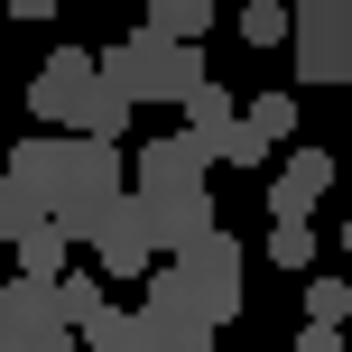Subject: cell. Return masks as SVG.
<instances>
[{"label":"cell","mask_w":352,"mask_h":352,"mask_svg":"<svg viewBox=\"0 0 352 352\" xmlns=\"http://www.w3.org/2000/svg\"><path fill=\"white\" fill-rule=\"evenodd\" d=\"M10 176H28L56 204L65 241H93V250H102L111 213L130 204L121 195V148H102V140H28V148H10Z\"/></svg>","instance_id":"cell-1"},{"label":"cell","mask_w":352,"mask_h":352,"mask_svg":"<svg viewBox=\"0 0 352 352\" xmlns=\"http://www.w3.org/2000/svg\"><path fill=\"white\" fill-rule=\"evenodd\" d=\"M102 74L130 102H195V93H204V56L158 37V28H130L121 47H102Z\"/></svg>","instance_id":"cell-2"},{"label":"cell","mask_w":352,"mask_h":352,"mask_svg":"<svg viewBox=\"0 0 352 352\" xmlns=\"http://www.w3.org/2000/svg\"><path fill=\"white\" fill-rule=\"evenodd\" d=\"M28 102H37V121H56V130L74 140V130H84V111L102 102V56H93V47H56L47 65H37Z\"/></svg>","instance_id":"cell-3"},{"label":"cell","mask_w":352,"mask_h":352,"mask_svg":"<svg viewBox=\"0 0 352 352\" xmlns=\"http://www.w3.org/2000/svg\"><path fill=\"white\" fill-rule=\"evenodd\" d=\"M0 352H84V334L56 316L47 278H10V297H0Z\"/></svg>","instance_id":"cell-4"},{"label":"cell","mask_w":352,"mask_h":352,"mask_svg":"<svg viewBox=\"0 0 352 352\" xmlns=\"http://www.w3.org/2000/svg\"><path fill=\"white\" fill-rule=\"evenodd\" d=\"M297 74L352 84V0H297Z\"/></svg>","instance_id":"cell-5"},{"label":"cell","mask_w":352,"mask_h":352,"mask_svg":"<svg viewBox=\"0 0 352 352\" xmlns=\"http://www.w3.org/2000/svg\"><path fill=\"white\" fill-rule=\"evenodd\" d=\"M186 140L204 148L213 167H260V158H269L260 130H250V111H232V93H223V84H204V93L186 102Z\"/></svg>","instance_id":"cell-6"},{"label":"cell","mask_w":352,"mask_h":352,"mask_svg":"<svg viewBox=\"0 0 352 352\" xmlns=\"http://www.w3.org/2000/svg\"><path fill=\"white\" fill-rule=\"evenodd\" d=\"M204 167H213V158L186 140V130H176V140H148L140 167H130V176H140L130 195H148V204H186V195H204Z\"/></svg>","instance_id":"cell-7"},{"label":"cell","mask_w":352,"mask_h":352,"mask_svg":"<svg viewBox=\"0 0 352 352\" xmlns=\"http://www.w3.org/2000/svg\"><path fill=\"white\" fill-rule=\"evenodd\" d=\"M148 316H158L167 352H213V334H223V324L195 306V287H186V269H176V260H158V278H148Z\"/></svg>","instance_id":"cell-8"},{"label":"cell","mask_w":352,"mask_h":352,"mask_svg":"<svg viewBox=\"0 0 352 352\" xmlns=\"http://www.w3.org/2000/svg\"><path fill=\"white\" fill-rule=\"evenodd\" d=\"M176 269H186L195 306H204L213 324H223V316H241V241H232V232H213V241H204V250H186Z\"/></svg>","instance_id":"cell-9"},{"label":"cell","mask_w":352,"mask_h":352,"mask_svg":"<svg viewBox=\"0 0 352 352\" xmlns=\"http://www.w3.org/2000/svg\"><path fill=\"white\" fill-rule=\"evenodd\" d=\"M324 186H334V158H324V148H297V158L269 176V223H306V213L324 204Z\"/></svg>","instance_id":"cell-10"},{"label":"cell","mask_w":352,"mask_h":352,"mask_svg":"<svg viewBox=\"0 0 352 352\" xmlns=\"http://www.w3.org/2000/svg\"><path fill=\"white\" fill-rule=\"evenodd\" d=\"M84 352H167V334H158V316H148V297H140V306H102V316L84 324Z\"/></svg>","instance_id":"cell-11"},{"label":"cell","mask_w":352,"mask_h":352,"mask_svg":"<svg viewBox=\"0 0 352 352\" xmlns=\"http://www.w3.org/2000/svg\"><path fill=\"white\" fill-rule=\"evenodd\" d=\"M213 0H148V19L140 28H158V37H176V47H204V28H213Z\"/></svg>","instance_id":"cell-12"},{"label":"cell","mask_w":352,"mask_h":352,"mask_svg":"<svg viewBox=\"0 0 352 352\" xmlns=\"http://www.w3.org/2000/svg\"><path fill=\"white\" fill-rule=\"evenodd\" d=\"M241 37H250V47H297V10H287V0H250Z\"/></svg>","instance_id":"cell-13"},{"label":"cell","mask_w":352,"mask_h":352,"mask_svg":"<svg viewBox=\"0 0 352 352\" xmlns=\"http://www.w3.org/2000/svg\"><path fill=\"white\" fill-rule=\"evenodd\" d=\"M102 306H111V297H102V278H84V269H74V278H56V316H65L74 334H84V324L102 316Z\"/></svg>","instance_id":"cell-14"},{"label":"cell","mask_w":352,"mask_h":352,"mask_svg":"<svg viewBox=\"0 0 352 352\" xmlns=\"http://www.w3.org/2000/svg\"><path fill=\"white\" fill-rule=\"evenodd\" d=\"M250 130H260V148L297 140V93H260V102H250Z\"/></svg>","instance_id":"cell-15"},{"label":"cell","mask_w":352,"mask_h":352,"mask_svg":"<svg viewBox=\"0 0 352 352\" xmlns=\"http://www.w3.org/2000/svg\"><path fill=\"white\" fill-rule=\"evenodd\" d=\"M306 316H316V324H343V334H352V287H343V278H306Z\"/></svg>","instance_id":"cell-16"},{"label":"cell","mask_w":352,"mask_h":352,"mask_svg":"<svg viewBox=\"0 0 352 352\" xmlns=\"http://www.w3.org/2000/svg\"><path fill=\"white\" fill-rule=\"evenodd\" d=\"M269 260L278 269H316V232L306 223H269Z\"/></svg>","instance_id":"cell-17"},{"label":"cell","mask_w":352,"mask_h":352,"mask_svg":"<svg viewBox=\"0 0 352 352\" xmlns=\"http://www.w3.org/2000/svg\"><path fill=\"white\" fill-rule=\"evenodd\" d=\"M297 352H343V324H306V334H297Z\"/></svg>","instance_id":"cell-18"},{"label":"cell","mask_w":352,"mask_h":352,"mask_svg":"<svg viewBox=\"0 0 352 352\" xmlns=\"http://www.w3.org/2000/svg\"><path fill=\"white\" fill-rule=\"evenodd\" d=\"M10 19H56V0H10Z\"/></svg>","instance_id":"cell-19"},{"label":"cell","mask_w":352,"mask_h":352,"mask_svg":"<svg viewBox=\"0 0 352 352\" xmlns=\"http://www.w3.org/2000/svg\"><path fill=\"white\" fill-rule=\"evenodd\" d=\"M343 260H352V223H343Z\"/></svg>","instance_id":"cell-20"}]
</instances>
